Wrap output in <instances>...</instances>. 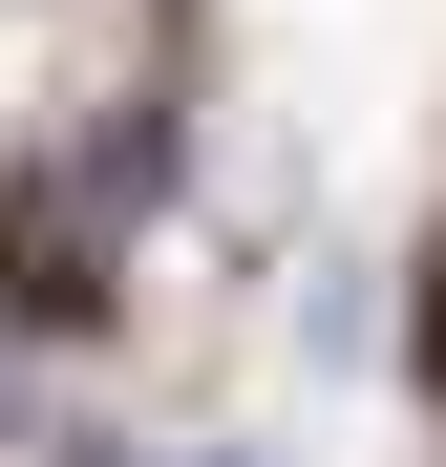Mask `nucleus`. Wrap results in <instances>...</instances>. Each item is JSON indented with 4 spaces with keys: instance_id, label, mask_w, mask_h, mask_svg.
Segmentation results:
<instances>
[{
    "instance_id": "f257e3e1",
    "label": "nucleus",
    "mask_w": 446,
    "mask_h": 467,
    "mask_svg": "<svg viewBox=\"0 0 446 467\" xmlns=\"http://www.w3.org/2000/svg\"><path fill=\"white\" fill-rule=\"evenodd\" d=\"M0 319H22V340H86V319H107V213L64 192V171L0 192Z\"/></svg>"
},
{
    "instance_id": "f03ea898",
    "label": "nucleus",
    "mask_w": 446,
    "mask_h": 467,
    "mask_svg": "<svg viewBox=\"0 0 446 467\" xmlns=\"http://www.w3.org/2000/svg\"><path fill=\"white\" fill-rule=\"evenodd\" d=\"M404 382L446 404V234H425V276H404Z\"/></svg>"
}]
</instances>
